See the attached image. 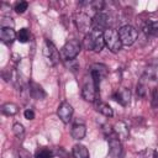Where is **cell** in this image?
<instances>
[{
    "mask_svg": "<svg viewBox=\"0 0 158 158\" xmlns=\"http://www.w3.org/2000/svg\"><path fill=\"white\" fill-rule=\"evenodd\" d=\"M53 156H54V152L47 147L38 148L36 151V154H35L36 158H53Z\"/></svg>",
    "mask_w": 158,
    "mask_h": 158,
    "instance_id": "obj_21",
    "label": "cell"
},
{
    "mask_svg": "<svg viewBox=\"0 0 158 158\" xmlns=\"http://www.w3.org/2000/svg\"><path fill=\"white\" fill-rule=\"evenodd\" d=\"M107 23H109V17H107V15L104 14L102 11L96 12L95 16L91 19V30L104 32L106 28H109V27H107Z\"/></svg>",
    "mask_w": 158,
    "mask_h": 158,
    "instance_id": "obj_8",
    "label": "cell"
},
{
    "mask_svg": "<svg viewBox=\"0 0 158 158\" xmlns=\"http://www.w3.org/2000/svg\"><path fill=\"white\" fill-rule=\"evenodd\" d=\"M72 154L74 158H89V151L83 144H75L73 147Z\"/></svg>",
    "mask_w": 158,
    "mask_h": 158,
    "instance_id": "obj_17",
    "label": "cell"
},
{
    "mask_svg": "<svg viewBox=\"0 0 158 158\" xmlns=\"http://www.w3.org/2000/svg\"><path fill=\"white\" fill-rule=\"evenodd\" d=\"M152 105L154 107H158V90H152Z\"/></svg>",
    "mask_w": 158,
    "mask_h": 158,
    "instance_id": "obj_27",
    "label": "cell"
},
{
    "mask_svg": "<svg viewBox=\"0 0 158 158\" xmlns=\"http://www.w3.org/2000/svg\"><path fill=\"white\" fill-rule=\"evenodd\" d=\"M0 38H1V41L4 43L11 44L17 38V33L15 32V30L12 27H1V30H0Z\"/></svg>",
    "mask_w": 158,
    "mask_h": 158,
    "instance_id": "obj_13",
    "label": "cell"
},
{
    "mask_svg": "<svg viewBox=\"0 0 158 158\" xmlns=\"http://www.w3.org/2000/svg\"><path fill=\"white\" fill-rule=\"evenodd\" d=\"M17 111H19V106L14 102H6L1 106V112L6 116H12V115L17 114Z\"/></svg>",
    "mask_w": 158,
    "mask_h": 158,
    "instance_id": "obj_18",
    "label": "cell"
},
{
    "mask_svg": "<svg viewBox=\"0 0 158 158\" xmlns=\"http://www.w3.org/2000/svg\"><path fill=\"white\" fill-rule=\"evenodd\" d=\"M96 93H98V89H96V86L94 85V83H93V80L90 78V80L89 81L86 80L84 83L83 88H81V96H83V99L85 101L94 102L95 99H96Z\"/></svg>",
    "mask_w": 158,
    "mask_h": 158,
    "instance_id": "obj_11",
    "label": "cell"
},
{
    "mask_svg": "<svg viewBox=\"0 0 158 158\" xmlns=\"http://www.w3.org/2000/svg\"><path fill=\"white\" fill-rule=\"evenodd\" d=\"M104 41H105V46L112 52V53H118L121 47H122V43H121V40H120V36H118V32L114 28H106L104 32Z\"/></svg>",
    "mask_w": 158,
    "mask_h": 158,
    "instance_id": "obj_2",
    "label": "cell"
},
{
    "mask_svg": "<svg viewBox=\"0 0 158 158\" xmlns=\"http://www.w3.org/2000/svg\"><path fill=\"white\" fill-rule=\"evenodd\" d=\"M107 143H109V154L111 158H122L123 149H122V143L120 138L112 132L111 135L107 136Z\"/></svg>",
    "mask_w": 158,
    "mask_h": 158,
    "instance_id": "obj_6",
    "label": "cell"
},
{
    "mask_svg": "<svg viewBox=\"0 0 158 158\" xmlns=\"http://www.w3.org/2000/svg\"><path fill=\"white\" fill-rule=\"evenodd\" d=\"M81 49V44L79 43L78 40H70L68 42H65V44L60 49V58L65 62L75 59V57L79 54Z\"/></svg>",
    "mask_w": 158,
    "mask_h": 158,
    "instance_id": "obj_3",
    "label": "cell"
},
{
    "mask_svg": "<svg viewBox=\"0 0 158 158\" xmlns=\"http://www.w3.org/2000/svg\"><path fill=\"white\" fill-rule=\"evenodd\" d=\"M85 135H86V127H85V125H83V123H75L73 126V128H72V137L74 139L80 141V139H83L85 137Z\"/></svg>",
    "mask_w": 158,
    "mask_h": 158,
    "instance_id": "obj_16",
    "label": "cell"
},
{
    "mask_svg": "<svg viewBox=\"0 0 158 158\" xmlns=\"http://www.w3.org/2000/svg\"><path fill=\"white\" fill-rule=\"evenodd\" d=\"M28 91H30V95L36 99V100H42L46 98V93L44 90L42 89L41 85H38L37 83H33V81H30L28 84Z\"/></svg>",
    "mask_w": 158,
    "mask_h": 158,
    "instance_id": "obj_15",
    "label": "cell"
},
{
    "mask_svg": "<svg viewBox=\"0 0 158 158\" xmlns=\"http://www.w3.org/2000/svg\"><path fill=\"white\" fill-rule=\"evenodd\" d=\"M74 21H75V25L78 27V30L80 32H84L85 35L89 33L91 30V19L89 17V15H86L85 12H79L75 15L74 17Z\"/></svg>",
    "mask_w": 158,
    "mask_h": 158,
    "instance_id": "obj_9",
    "label": "cell"
},
{
    "mask_svg": "<svg viewBox=\"0 0 158 158\" xmlns=\"http://www.w3.org/2000/svg\"><path fill=\"white\" fill-rule=\"evenodd\" d=\"M17 158H32V156H31V153L28 151L21 148V149L17 151Z\"/></svg>",
    "mask_w": 158,
    "mask_h": 158,
    "instance_id": "obj_26",
    "label": "cell"
},
{
    "mask_svg": "<svg viewBox=\"0 0 158 158\" xmlns=\"http://www.w3.org/2000/svg\"><path fill=\"white\" fill-rule=\"evenodd\" d=\"M112 99L115 101H117L120 105L122 106H127L131 101V91L127 89V88H121L118 89L114 95H112Z\"/></svg>",
    "mask_w": 158,
    "mask_h": 158,
    "instance_id": "obj_12",
    "label": "cell"
},
{
    "mask_svg": "<svg viewBox=\"0 0 158 158\" xmlns=\"http://www.w3.org/2000/svg\"><path fill=\"white\" fill-rule=\"evenodd\" d=\"M118 36H120V40H121L122 46H131V44H133L136 42L137 36H138V32H137V30L133 26L125 25V26L120 27Z\"/></svg>",
    "mask_w": 158,
    "mask_h": 158,
    "instance_id": "obj_4",
    "label": "cell"
},
{
    "mask_svg": "<svg viewBox=\"0 0 158 158\" xmlns=\"http://www.w3.org/2000/svg\"><path fill=\"white\" fill-rule=\"evenodd\" d=\"M107 75V67L101 64V63H94L90 67V78L94 83V85L96 86V89L99 90L100 88V83L101 80Z\"/></svg>",
    "mask_w": 158,
    "mask_h": 158,
    "instance_id": "obj_5",
    "label": "cell"
},
{
    "mask_svg": "<svg viewBox=\"0 0 158 158\" xmlns=\"http://www.w3.org/2000/svg\"><path fill=\"white\" fill-rule=\"evenodd\" d=\"M137 95L141 96V98L146 95V88H144L143 84H138L137 85Z\"/></svg>",
    "mask_w": 158,
    "mask_h": 158,
    "instance_id": "obj_28",
    "label": "cell"
},
{
    "mask_svg": "<svg viewBox=\"0 0 158 158\" xmlns=\"http://www.w3.org/2000/svg\"><path fill=\"white\" fill-rule=\"evenodd\" d=\"M23 116H25V118H27V120H33V118H35V112H33L31 109H27V110H25Z\"/></svg>",
    "mask_w": 158,
    "mask_h": 158,
    "instance_id": "obj_29",
    "label": "cell"
},
{
    "mask_svg": "<svg viewBox=\"0 0 158 158\" xmlns=\"http://www.w3.org/2000/svg\"><path fill=\"white\" fill-rule=\"evenodd\" d=\"M156 157H157V152L152 148H144L138 153H136V158H156Z\"/></svg>",
    "mask_w": 158,
    "mask_h": 158,
    "instance_id": "obj_22",
    "label": "cell"
},
{
    "mask_svg": "<svg viewBox=\"0 0 158 158\" xmlns=\"http://www.w3.org/2000/svg\"><path fill=\"white\" fill-rule=\"evenodd\" d=\"M43 54L46 57V59L49 62V64L56 65L59 62L60 58V53L58 52L57 47L54 46L53 42H51L49 40L44 41V46H43Z\"/></svg>",
    "mask_w": 158,
    "mask_h": 158,
    "instance_id": "obj_7",
    "label": "cell"
},
{
    "mask_svg": "<svg viewBox=\"0 0 158 158\" xmlns=\"http://www.w3.org/2000/svg\"><path fill=\"white\" fill-rule=\"evenodd\" d=\"M96 110L100 114H102L104 116H106V117H112L114 116V111H112L111 106L109 104H106V102H99L96 105Z\"/></svg>",
    "mask_w": 158,
    "mask_h": 158,
    "instance_id": "obj_20",
    "label": "cell"
},
{
    "mask_svg": "<svg viewBox=\"0 0 158 158\" xmlns=\"http://www.w3.org/2000/svg\"><path fill=\"white\" fill-rule=\"evenodd\" d=\"M12 132H14V135H15L16 137L21 138V137L23 136V133H25V128H23V126H22L20 122H16V123H14V126H12Z\"/></svg>",
    "mask_w": 158,
    "mask_h": 158,
    "instance_id": "obj_24",
    "label": "cell"
},
{
    "mask_svg": "<svg viewBox=\"0 0 158 158\" xmlns=\"http://www.w3.org/2000/svg\"><path fill=\"white\" fill-rule=\"evenodd\" d=\"M27 6H28V4L26 1H20V2H17L15 5V11L17 14H23L27 10Z\"/></svg>",
    "mask_w": 158,
    "mask_h": 158,
    "instance_id": "obj_25",
    "label": "cell"
},
{
    "mask_svg": "<svg viewBox=\"0 0 158 158\" xmlns=\"http://www.w3.org/2000/svg\"><path fill=\"white\" fill-rule=\"evenodd\" d=\"M143 32L158 36V21H147L143 25Z\"/></svg>",
    "mask_w": 158,
    "mask_h": 158,
    "instance_id": "obj_19",
    "label": "cell"
},
{
    "mask_svg": "<svg viewBox=\"0 0 158 158\" xmlns=\"http://www.w3.org/2000/svg\"><path fill=\"white\" fill-rule=\"evenodd\" d=\"M57 115L63 123H69V121L72 120V116H73V106L68 101H62L60 105L58 106Z\"/></svg>",
    "mask_w": 158,
    "mask_h": 158,
    "instance_id": "obj_10",
    "label": "cell"
},
{
    "mask_svg": "<svg viewBox=\"0 0 158 158\" xmlns=\"http://www.w3.org/2000/svg\"><path fill=\"white\" fill-rule=\"evenodd\" d=\"M30 40V32L27 28H21L17 32V41L21 43H26Z\"/></svg>",
    "mask_w": 158,
    "mask_h": 158,
    "instance_id": "obj_23",
    "label": "cell"
},
{
    "mask_svg": "<svg viewBox=\"0 0 158 158\" xmlns=\"http://www.w3.org/2000/svg\"><path fill=\"white\" fill-rule=\"evenodd\" d=\"M112 131H114V133L120 138V141H125V139L128 138V135H130L128 127H127V125H126L123 121L116 122V123L114 125Z\"/></svg>",
    "mask_w": 158,
    "mask_h": 158,
    "instance_id": "obj_14",
    "label": "cell"
},
{
    "mask_svg": "<svg viewBox=\"0 0 158 158\" xmlns=\"http://www.w3.org/2000/svg\"><path fill=\"white\" fill-rule=\"evenodd\" d=\"M84 47L88 51L93 52H101L102 48L105 47V41H104V35L100 31L91 30L89 33L85 35L84 41H83Z\"/></svg>",
    "mask_w": 158,
    "mask_h": 158,
    "instance_id": "obj_1",
    "label": "cell"
}]
</instances>
